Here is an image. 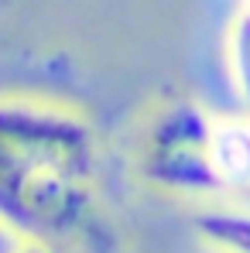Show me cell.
<instances>
[{"label":"cell","mask_w":250,"mask_h":253,"mask_svg":"<svg viewBox=\"0 0 250 253\" xmlns=\"http://www.w3.org/2000/svg\"><path fill=\"white\" fill-rule=\"evenodd\" d=\"M199 243L212 253H250V209L244 206H209L192 215Z\"/></svg>","instance_id":"cell-4"},{"label":"cell","mask_w":250,"mask_h":253,"mask_svg":"<svg viewBox=\"0 0 250 253\" xmlns=\"http://www.w3.org/2000/svg\"><path fill=\"white\" fill-rule=\"evenodd\" d=\"M0 219L55 253H120L100 199V144L83 110L0 96Z\"/></svg>","instance_id":"cell-1"},{"label":"cell","mask_w":250,"mask_h":253,"mask_svg":"<svg viewBox=\"0 0 250 253\" xmlns=\"http://www.w3.org/2000/svg\"><path fill=\"white\" fill-rule=\"evenodd\" d=\"M244 10H250V0H244Z\"/></svg>","instance_id":"cell-8"},{"label":"cell","mask_w":250,"mask_h":253,"mask_svg":"<svg viewBox=\"0 0 250 253\" xmlns=\"http://www.w3.org/2000/svg\"><path fill=\"white\" fill-rule=\"evenodd\" d=\"M223 65L237 99L250 110V10H237L223 35Z\"/></svg>","instance_id":"cell-5"},{"label":"cell","mask_w":250,"mask_h":253,"mask_svg":"<svg viewBox=\"0 0 250 253\" xmlns=\"http://www.w3.org/2000/svg\"><path fill=\"white\" fill-rule=\"evenodd\" d=\"M21 243H24V240H21V236L0 219V253H17V250H21Z\"/></svg>","instance_id":"cell-6"},{"label":"cell","mask_w":250,"mask_h":253,"mask_svg":"<svg viewBox=\"0 0 250 253\" xmlns=\"http://www.w3.org/2000/svg\"><path fill=\"white\" fill-rule=\"evenodd\" d=\"M17 253H55V250H48V247H42V243H31V240H24Z\"/></svg>","instance_id":"cell-7"},{"label":"cell","mask_w":250,"mask_h":253,"mask_svg":"<svg viewBox=\"0 0 250 253\" xmlns=\"http://www.w3.org/2000/svg\"><path fill=\"white\" fill-rule=\"evenodd\" d=\"M212 165L223 195L250 192V113L219 117L212 133Z\"/></svg>","instance_id":"cell-3"},{"label":"cell","mask_w":250,"mask_h":253,"mask_svg":"<svg viewBox=\"0 0 250 253\" xmlns=\"http://www.w3.org/2000/svg\"><path fill=\"white\" fill-rule=\"evenodd\" d=\"M216 120L202 103L189 96H161L137 124L134 174L175 199L223 195L212 165Z\"/></svg>","instance_id":"cell-2"}]
</instances>
